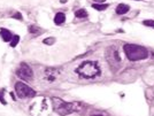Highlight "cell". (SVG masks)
<instances>
[{
	"label": "cell",
	"mask_w": 154,
	"mask_h": 116,
	"mask_svg": "<svg viewBox=\"0 0 154 116\" xmlns=\"http://www.w3.org/2000/svg\"><path fill=\"white\" fill-rule=\"evenodd\" d=\"M92 116H103V115H99V114H97V115H92Z\"/></svg>",
	"instance_id": "d6986e66"
},
{
	"label": "cell",
	"mask_w": 154,
	"mask_h": 116,
	"mask_svg": "<svg viewBox=\"0 0 154 116\" xmlns=\"http://www.w3.org/2000/svg\"><path fill=\"white\" fill-rule=\"evenodd\" d=\"M106 58L113 69H117L121 66V56L119 54V51L116 50V47H109L106 52Z\"/></svg>",
	"instance_id": "277c9868"
},
{
	"label": "cell",
	"mask_w": 154,
	"mask_h": 116,
	"mask_svg": "<svg viewBox=\"0 0 154 116\" xmlns=\"http://www.w3.org/2000/svg\"><path fill=\"white\" fill-rule=\"evenodd\" d=\"M75 16L78 17V19H84V17L88 16V12L85 9H78V11L75 12Z\"/></svg>",
	"instance_id": "8fae6325"
},
{
	"label": "cell",
	"mask_w": 154,
	"mask_h": 116,
	"mask_svg": "<svg viewBox=\"0 0 154 116\" xmlns=\"http://www.w3.org/2000/svg\"><path fill=\"white\" fill-rule=\"evenodd\" d=\"M92 7L94 9H97V11H105L108 7V5H105V4H93Z\"/></svg>",
	"instance_id": "4fadbf2b"
},
{
	"label": "cell",
	"mask_w": 154,
	"mask_h": 116,
	"mask_svg": "<svg viewBox=\"0 0 154 116\" xmlns=\"http://www.w3.org/2000/svg\"><path fill=\"white\" fill-rule=\"evenodd\" d=\"M129 9H130V7H129L128 5H125V4H120L119 6L116 7V14L123 15V14L128 13Z\"/></svg>",
	"instance_id": "9c48e42d"
},
{
	"label": "cell",
	"mask_w": 154,
	"mask_h": 116,
	"mask_svg": "<svg viewBox=\"0 0 154 116\" xmlns=\"http://www.w3.org/2000/svg\"><path fill=\"white\" fill-rule=\"evenodd\" d=\"M54 43H55V38H53V37L44 39V44H46V45H52V44H54Z\"/></svg>",
	"instance_id": "e0dca14e"
},
{
	"label": "cell",
	"mask_w": 154,
	"mask_h": 116,
	"mask_svg": "<svg viewBox=\"0 0 154 116\" xmlns=\"http://www.w3.org/2000/svg\"><path fill=\"white\" fill-rule=\"evenodd\" d=\"M15 91L19 98H32L36 96V91L22 82H17L15 84Z\"/></svg>",
	"instance_id": "5b68a950"
},
{
	"label": "cell",
	"mask_w": 154,
	"mask_h": 116,
	"mask_svg": "<svg viewBox=\"0 0 154 116\" xmlns=\"http://www.w3.org/2000/svg\"><path fill=\"white\" fill-rule=\"evenodd\" d=\"M11 17L16 19V20H20V21H22V20H23V17H22V14L19 13V12H14V13L11 15Z\"/></svg>",
	"instance_id": "9a60e30c"
},
{
	"label": "cell",
	"mask_w": 154,
	"mask_h": 116,
	"mask_svg": "<svg viewBox=\"0 0 154 116\" xmlns=\"http://www.w3.org/2000/svg\"><path fill=\"white\" fill-rule=\"evenodd\" d=\"M64 21H66V15H64L63 13H61V12L57 13L55 17H54V23H55L57 26H61V24L64 23Z\"/></svg>",
	"instance_id": "ba28073f"
},
{
	"label": "cell",
	"mask_w": 154,
	"mask_h": 116,
	"mask_svg": "<svg viewBox=\"0 0 154 116\" xmlns=\"http://www.w3.org/2000/svg\"><path fill=\"white\" fill-rule=\"evenodd\" d=\"M143 24L146 26H152V28H154V20H145V21H143Z\"/></svg>",
	"instance_id": "2e32d148"
},
{
	"label": "cell",
	"mask_w": 154,
	"mask_h": 116,
	"mask_svg": "<svg viewBox=\"0 0 154 116\" xmlns=\"http://www.w3.org/2000/svg\"><path fill=\"white\" fill-rule=\"evenodd\" d=\"M58 72L57 69H53V68H48L46 69V76H47V79L50 81H54L55 79V74Z\"/></svg>",
	"instance_id": "30bf717a"
},
{
	"label": "cell",
	"mask_w": 154,
	"mask_h": 116,
	"mask_svg": "<svg viewBox=\"0 0 154 116\" xmlns=\"http://www.w3.org/2000/svg\"><path fill=\"white\" fill-rule=\"evenodd\" d=\"M123 50L130 61H139L148 56V51L144 46L136 44H125L123 46Z\"/></svg>",
	"instance_id": "6da1fadb"
},
{
	"label": "cell",
	"mask_w": 154,
	"mask_h": 116,
	"mask_svg": "<svg viewBox=\"0 0 154 116\" xmlns=\"http://www.w3.org/2000/svg\"><path fill=\"white\" fill-rule=\"evenodd\" d=\"M61 1H62V2H66V1H67V0H61Z\"/></svg>",
	"instance_id": "ffe728a7"
},
{
	"label": "cell",
	"mask_w": 154,
	"mask_h": 116,
	"mask_svg": "<svg viewBox=\"0 0 154 116\" xmlns=\"http://www.w3.org/2000/svg\"><path fill=\"white\" fill-rule=\"evenodd\" d=\"M77 74L82 78H96L100 75V68L97 62L93 61H85L77 68Z\"/></svg>",
	"instance_id": "7a4b0ae2"
},
{
	"label": "cell",
	"mask_w": 154,
	"mask_h": 116,
	"mask_svg": "<svg viewBox=\"0 0 154 116\" xmlns=\"http://www.w3.org/2000/svg\"><path fill=\"white\" fill-rule=\"evenodd\" d=\"M19 40H20V37L16 35V36H13V38L11 40V46L12 47H15V46L19 44Z\"/></svg>",
	"instance_id": "5bb4252c"
},
{
	"label": "cell",
	"mask_w": 154,
	"mask_h": 116,
	"mask_svg": "<svg viewBox=\"0 0 154 116\" xmlns=\"http://www.w3.org/2000/svg\"><path fill=\"white\" fill-rule=\"evenodd\" d=\"M52 102H53V109H54V111L58 113L59 115L61 116L71 114V113H74V111H76L78 109V103L66 102L62 99H59V98H53Z\"/></svg>",
	"instance_id": "3957f363"
},
{
	"label": "cell",
	"mask_w": 154,
	"mask_h": 116,
	"mask_svg": "<svg viewBox=\"0 0 154 116\" xmlns=\"http://www.w3.org/2000/svg\"><path fill=\"white\" fill-rule=\"evenodd\" d=\"M94 2H97V4H103V2H105L106 0H93Z\"/></svg>",
	"instance_id": "ac0fdd59"
},
{
	"label": "cell",
	"mask_w": 154,
	"mask_h": 116,
	"mask_svg": "<svg viewBox=\"0 0 154 116\" xmlns=\"http://www.w3.org/2000/svg\"><path fill=\"white\" fill-rule=\"evenodd\" d=\"M29 32L35 33V35H39V33L43 32V30H42L40 28H38L37 26H29Z\"/></svg>",
	"instance_id": "7c38bea8"
},
{
	"label": "cell",
	"mask_w": 154,
	"mask_h": 116,
	"mask_svg": "<svg viewBox=\"0 0 154 116\" xmlns=\"http://www.w3.org/2000/svg\"><path fill=\"white\" fill-rule=\"evenodd\" d=\"M0 36H1V38L4 39V41H11L12 38H13V35L12 32L9 31V30H7V29H0Z\"/></svg>",
	"instance_id": "52a82bcc"
},
{
	"label": "cell",
	"mask_w": 154,
	"mask_h": 116,
	"mask_svg": "<svg viewBox=\"0 0 154 116\" xmlns=\"http://www.w3.org/2000/svg\"><path fill=\"white\" fill-rule=\"evenodd\" d=\"M16 75H17V77H20L21 79H23V81H31L32 78H33L32 69L26 65V62H23V63L20 65V67L17 68V70H16Z\"/></svg>",
	"instance_id": "8992f818"
}]
</instances>
